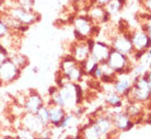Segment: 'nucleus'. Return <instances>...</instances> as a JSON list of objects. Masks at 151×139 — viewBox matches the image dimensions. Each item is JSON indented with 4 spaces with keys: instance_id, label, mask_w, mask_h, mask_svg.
Returning a JSON list of instances; mask_svg holds the SVG:
<instances>
[{
    "instance_id": "f257e3e1",
    "label": "nucleus",
    "mask_w": 151,
    "mask_h": 139,
    "mask_svg": "<svg viewBox=\"0 0 151 139\" xmlns=\"http://www.w3.org/2000/svg\"><path fill=\"white\" fill-rule=\"evenodd\" d=\"M151 75L150 69H148L138 77H132V90L129 92L126 101H135L142 104L150 103L151 95Z\"/></svg>"
},
{
    "instance_id": "f03ea898",
    "label": "nucleus",
    "mask_w": 151,
    "mask_h": 139,
    "mask_svg": "<svg viewBox=\"0 0 151 139\" xmlns=\"http://www.w3.org/2000/svg\"><path fill=\"white\" fill-rule=\"evenodd\" d=\"M73 32L78 41H86L88 38H94L99 34L100 27L96 25L92 20L84 15H77L72 20Z\"/></svg>"
},
{
    "instance_id": "7ed1b4c3",
    "label": "nucleus",
    "mask_w": 151,
    "mask_h": 139,
    "mask_svg": "<svg viewBox=\"0 0 151 139\" xmlns=\"http://www.w3.org/2000/svg\"><path fill=\"white\" fill-rule=\"evenodd\" d=\"M58 72L65 76L70 82L73 83H79L82 80L83 76H86L81 65L77 63L70 55H66L63 57Z\"/></svg>"
},
{
    "instance_id": "20e7f679",
    "label": "nucleus",
    "mask_w": 151,
    "mask_h": 139,
    "mask_svg": "<svg viewBox=\"0 0 151 139\" xmlns=\"http://www.w3.org/2000/svg\"><path fill=\"white\" fill-rule=\"evenodd\" d=\"M106 64L113 69L115 73H132V69L135 63L132 61L130 56L124 55L112 48Z\"/></svg>"
},
{
    "instance_id": "39448f33",
    "label": "nucleus",
    "mask_w": 151,
    "mask_h": 139,
    "mask_svg": "<svg viewBox=\"0 0 151 139\" xmlns=\"http://www.w3.org/2000/svg\"><path fill=\"white\" fill-rule=\"evenodd\" d=\"M109 44L111 47L119 53L127 55V56H132L135 49L130 41V36H129V31L128 32H121V31H116L115 33L112 35L110 38Z\"/></svg>"
},
{
    "instance_id": "423d86ee",
    "label": "nucleus",
    "mask_w": 151,
    "mask_h": 139,
    "mask_svg": "<svg viewBox=\"0 0 151 139\" xmlns=\"http://www.w3.org/2000/svg\"><path fill=\"white\" fill-rule=\"evenodd\" d=\"M4 12H7L10 17H12L13 19L17 20L20 24H22L24 27L33 25L41 20V14L37 13L35 10H25L22 8L14 7L4 10Z\"/></svg>"
},
{
    "instance_id": "0eeeda50",
    "label": "nucleus",
    "mask_w": 151,
    "mask_h": 139,
    "mask_svg": "<svg viewBox=\"0 0 151 139\" xmlns=\"http://www.w3.org/2000/svg\"><path fill=\"white\" fill-rule=\"evenodd\" d=\"M92 120H93V123L96 125V127L99 128V130L101 133L103 139H110L111 137H114V135L116 133H118L114 128L112 118H111V116L106 112H95L94 116L92 117Z\"/></svg>"
},
{
    "instance_id": "6e6552de",
    "label": "nucleus",
    "mask_w": 151,
    "mask_h": 139,
    "mask_svg": "<svg viewBox=\"0 0 151 139\" xmlns=\"http://www.w3.org/2000/svg\"><path fill=\"white\" fill-rule=\"evenodd\" d=\"M22 70L13 64L10 58L0 64V86H7L14 82L21 76Z\"/></svg>"
},
{
    "instance_id": "1a4fd4ad",
    "label": "nucleus",
    "mask_w": 151,
    "mask_h": 139,
    "mask_svg": "<svg viewBox=\"0 0 151 139\" xmlns=\"http://www.w3.org/2000/svg\"><path fill=\"white\" fill-rule=\"evenodd\" d=\"M112 112L107 111V114L111 116L113 126L117 132H129L130 129L134 128L135 123L132 118H129L128 115L123 111L122 109H112Z\"/></svg>"
},
{
    "instance_id": "9d476101",
    "label": "nucleus",
    "mask_w": 151,
    "mask_h": 139,
    "mask_svg": "<svg viewBox=\"0 0 151 139\" xmlns=\"http://www.w3.org/2000/svg\"><path fill=\"white\" fill-rule=\"evenodd\" d=\"M58 92L60 93L64 102V109L67 111V113H70L76 107V105H78L76 95V83L70 81L65 83L64 86L58 88Z\"/></svg>"
},
{
    "instance_id": "9b49d317",
    "label": "nucleus",
    "mask_w": 151,
    "mask_h": 139,
    "mask_svg": "<svg viewBox=\"0 0 151 139\" xmlns=\"http://www.w3.org/2000/svg\"><path fill=\"white\" fill-rule=\"evenodd\" d=\"M112 86H113V90L119 95H122L125 99V101H126V99L128 98L129 95V92L132 90V73H116Z\"/></svg>"
},
{
    "instance_id": "f8f14e48",
    "label": "nucleus",
    "mask_w": 151,
    "mask_h": 139,
    "mask_svg": "<svg viewBox=\"0 0 151 139\" xmlns=\"http://www.w3.org/2000/svg\"><path fill=\"white\" fill-rule=\"evenodd\" d=\"M20 127L27 129V132L32 133L35 136L40 135L45 128L35 114L27 112L20 116Z\"/></svg>"
},
{
    "instance_id": "ddd939ff",
    "label": "nucleus",
    "mask_w": 151,
    "mask_h": 139,
    "mask_svg": "<svg viewBox=\"0 0 151 139\" xmlns=\"http://www.w3.org/2000/svg\"><path fill=\"white\" fill-rule=\"evenodd\" d=\"M129 36H130V41H132V44L134 46L135 52L150 49V34L146 33L141 29H137V30L130 31Z\"/></svg>"
},
{
    "instance_id": "4468645a",
    "label": "nucleus",
    "mask_w": 151,
    "mask_h": 139,
    "mask_svg": "<svg viewBox=\"0 0 151 139\" xmlns=\"http://www.w3.org/2000/svg\"><path fill=\"white\" fill-rule=\"evenodd\" d=\"M112 47L109 43H106L104 41H96L94 40L93 44L91 46L90 49V56L98 63H104L107 60V57L110 55V52Z\"/></svg>"
},
{
    "instance_id": "2eb2a0df",
    "label": "nucleus",
    "mask_w": 151,
    "mask_h": 139,
    "mask_svg": "<svg viewBox=\"0 0 151 139\" xmlns=\"http://www.w3.org/2000/svg\"><path fill=\"white\" fill-rule=\"evenodd\" d=\"M44 104H45V99L43 98L37 91L30 90L29 93L27 94V98H25V101L23 103L22 107L24 109V112L35 114L40 109V107Z\"/></svg>"
},
{
    "instance_id": "dca6fc26",
    "label": "nucleus",
    "mask_w": 151,
    "mask_h": 139,
    "mask_svg": "<svg viewBox=\"0 0 151 139\" xmlns=\"http://www.w3.org/2000/svg\"><path fill=\"white\" fill-rule=\"evenodd\" d=\"M69 55L77 61V63H83L90 56V47L88 45L87 41H77L70 48Z\"/></svg>"
},
{
    "instance_id": "f3484780",
    "label": "nucleus",
    "mask_w": 151,
    "mask_h": 139,
    "mask_svg": "<svg viewBox=\"0 0 151 139\" xmlns=\"http://www.w3.org/2000/svg\"><path fill=\"white\" fill-rule=\"evenodd\" d=\"M86 14H87L96 25H100V24H103V23L106 24L111 19V17L107 14V12L105 11L104 7L98 6V4H95L88 8Z\"/></svg>"
},
{
    "instance_id": "a211bd4d",
    "label": "nucleus",
    "mask_w": 151,
    "mask_h": 139,
    "mask_svg": "<svg viewBox=\"0 0 151 139\" xmlns=\"http://www.w3.org/2000/svg\"><path fill=\"white\" fill-rule=\"evenodd\" d=\"M48 106V113H49V125L50 127H57L59 123H60L65 115L67 114V111L56 104H52L49 103L47 104Z\"/></svg>"
},
{
    "instance_id": "6ab92c4d",
    "label": "nucleus",
    "mask_w": 151,
    "mask_h": 139,
    "mask_svg": "<svg viewBox=\"0 0 151 139\" xmlns=\"http://www.w3.org/2000/svg\"><path fill=\"white\" fill-rule=\"evenodd\" d=\"M104 102L112 109H123L125 105V99L114 90L104 91Z\"/></svg>"
},
{
    "instance_id": "aec40b11",
    "label": "nucleus",
    "mask_w": 151,
    "mask_h": 139,
    "mask_svg": "<svg viewBox=\"0 0 151 139\" xmlns=\"http://www.w3.org/2000/svg\"><path fill=\"white\" fill-rule=\"evenodd\" d=\"M79 134L82 139H103L101 133L96 125L93 123L92 118H90V123L86 124L80 129Z\"/></svg>"
},
{
    "instance_id": "412c9836",
    "label": "nucleus",
    "mask_w": 151,
    "mask_h": 139,
    "mask_svg": "<svg viewBox=\"0 0 151 139\" xmlns=\"http://www.w3.org/2000/svg\"><path fill=\"white\" fill-rule=\"evenodd\" d=\"M9 58L13 61V64L17 66L18 68H20L21 70H23L24 68H27L30 64V61H29V58H27L25 55H23V54H20L18 52H15V53H9Z\"/></svg>"
},
{
    "instance_id": "4be33fe9",
    "label": "nucleus",
    "mask_w": 151,
    "mask_h": 139,
    "mask_svg": "<svg viewBox=\"0 0 151 139\" xmlns=\"http://www.w3.org/2000/svg\"><path fill=\"white\" fill-rule=\"evenodd\" d=\"M124 7L125 4H123L121 0H111L109 4H106L104 6V9L110 17H113V15L119 13Z\"/></svg>"
},
{
    "instance_id": "5701e85b",
    "label": "nucleus",
    "mask_w": 151,
    "mask_h": 139,
    "mask_svg": "<svg viewBox=\"0 0 151 139\" xmlns=\"http://www.w3.org/2000/svg\"><path fill=\"white\" fill-rule=\"evenodd\" d=\"M35 115L37 116V118L41 120V123L43 124L44 127H49V113H48V106L47 104H44L43 106L40 107L37 112L35 113Z\"/></svg>"
},
{
    "instance_id": "b1692460",
    "label": "nucleus",
    "mask_w": 151,
    "mask_h": 139,
    "mask_svg": "<svg viewBox=\"0 0 151 139\" xmlns=\"http://www.w3.org/2000/svg\"><path fill=\"white\" fill-rule=\"evenodd\" d=\"M14 1L15 7L22 8V9H25V10H34V0H14Z\"/></svg>"
},
{
    "instance_id": "393cba45",
    "label": "nucleus",
    "mask_w": 151,
    "mask_h": 139,
    "mask_svg": "<svg viewBox=\"0 0 151 139\" xmlns=\"http://www.w3.org/2000/svg\"><path fill=\"white\" fill-rule=\"evenodd\" d=\"M15 139H36V136L33 135L32 133L27 132V129L20 127L17 129V137Z\"/></svg>"
},
{
    "instance_id": "a878e982",
    "label": "nucleus",
    "mask_w": 151,
    "mask_h": 139,
    "mask_svg": "<svg viewBox=\"0 0 151 139\" xmlns=\"http://www.w3.org/2000/svg\"><path fill=\"white\" fill-rule=\"evenodd\" d=\"M73 117H75V116H73V114H72V113H67V114L65 115L64 118H63V120L59 123V125H58L56 128H59V129H61V130L66 129L67 127H69L70 122L73 120Z\"/></svg>"
},
{
    "instance_id": "bb28decb",
    "label": "nucleus",
    "mask_w": 151,
    "mask_h": 139,
    "mask_svg": "<svg viewBox=\"0 0 151 139\" xmlns=\"http://www.w3.org/2000/svg\"><path fill=\"white\" fill-rule=\"evenodd\" d=\"M11 32V30L8 27V25L4 23V21L1 19V17H0V38L6 36L7 34H9Z\"/></svg>"
},
{
    "instance_id": "cd10ccee",
    "label": "nucleus",
    "mask_w": 151,
    "mask_h": 139,
    "mask_svg": "<svg viewBox=\"0 0 151 139\" xmlns=\"http://www.w3.org/2000/svg\"><path fill=\"white\" fill-rule=\"evenodd\" d=\"M9 58V50L2 45H0V64Z\"/></svg>"
},
{
    "instance_id": "c85d7f7f",
    "label": "nucleus",
    "mask_w": 151,
    "mask_h": 139,
    "mask_svg": "<svg viewBox=\"0 0 151 139\" xmlns=\"http://www.w3.org/2000/svg\"><path fill=\"white\" fill-rule=\"evenodd\" d=\"M140 4L141 6L144 7V9L146 10V12H150V9H151V1L150 0H140Z\"/></svg>"
},
{
    "instance_id": "c756f323",
    "label": "nucleus",
    "mask_w": 151,
    "mask_h": 139,
    "mask_svg": "<svg viewBox=\"0 0 151 139\" xmlns=\"http://www.w3.org/2000/svg\"><path fill=\"white\" fill-rule=\"evenodd\" d=\"M57 90H58V86H49V89H48V97H52L54 93H56Z\"/></svg>"
},
{
    "instance_id": "7c9ffc66",
    "label": "nucleus",
    "mask_w": 151,
    "mask_h": 139,
    "mask_svg": "<svg viewBox=\"0 0 151 139\" xmlns=\"http://www.w3.org/2000/svg\"><path fill=\"white\" fill-rule=\"evenodd\" d=\"M111 0H94V4H98V6H101V7H104L106 4H109Z\"/></svg>"
},
{
    "instance_id": "2f4dec72",
    "label": "nucleus",
    "mask_w": 151,
    "mask_h": 139,
    "mask_svg": "<svg viewBox=\"0 0 151 139\" xmlns=\"http://www.w3.org/2000/svg\"><path fill=\"white\" fill-rule=\"evenodd\" d=\"M2 1H4V0H0V8H2V10H4V7H2Z\"/></svg>"
},
{
    "instance_id": "473e14b6",
    "label": "nucleus",
    "mask_w": 151,
    "mask_h": 139,
    "mask_svg": "<svg viewBox=\"0 0 151 139\" xmlns=\"http://www.w3.org/2000/svg\"><path fill=\"white\" fill-rule=\"evenodd\" d=\"M0 139H6V138H1V137H0Z\"/></svg>"
}]
</instances>
